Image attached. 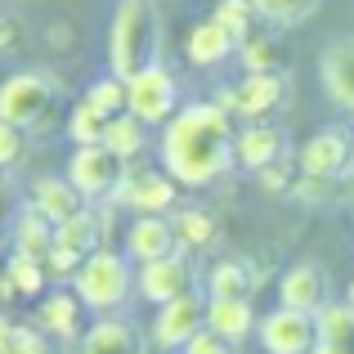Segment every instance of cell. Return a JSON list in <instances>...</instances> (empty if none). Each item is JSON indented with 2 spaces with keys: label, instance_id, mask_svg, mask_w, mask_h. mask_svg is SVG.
<instances>
[{
  "label": "cell",
  "instance_id": "obj_1",
  "mask_svg": "<svg viewBox=\"0 0 354 354\" xmlns=\"http://www.w3.org/2000/svg\"><path fill=\"white\" fill-rule=\"evenodd\" d=\"M234 126H229V108L225 104H189L184 113H175L166 121L162 135V162L189 189L220 180L234 157Z\"/></svg>",
  "mask_w": 354,
  "mask_h": 354
},
{
  "label": "cell",
  "instance_id": "obj_2",
  "mask_svg": "<svg viewBox=\"0 0 354 354\" xmlns=\"http://www.w3.org/2000/svg\"><path fill=\"white\" fill-rule=\"evenodd\" d=\"M157 45H162V18H157L153 0H121L113 27H108V63L117 77H139L157 63Z\"/></svg>",
  "mask_w": 354,
  "mask_h": 354
},
{
  "label": "cell",
  "instance_id": "obj_3",
  "mask_svg": "<svg viewBox=\"0 0 354 354\" xmlns=\"http://www.w3.org/2000/svg\"><path fill=\"white\" fill-rule=\"evenodd\" d=\"M68 180L81 189L86 202H104V198H121L126 189V157H117L108 144H81L68 162Z\"/></svg>",
  "mask_w": 354,
  "mask_h": 354
},
{
  "label": "cell",
  "instance_id": "obj_4",
  "mask_svg": "<svg viewBox=\"0 0 354 354\" xmlns=\"http://www.w3.org/2000/svg\"><path fill=\"white\" fill-rule=\"evenodd\" d=\"M77 296L90 305V310H117L130 296V265L117 256V251H90L77 269Z\"/></svg>",
  "mask_w": 354,
  "mask_h": 354
},
{
  "label": "cell",
  "instance_id": "obj_5",
  "mask_svg": "<svg viewBox=\"0 0 354 354\" xmlns=\"http://www.w3.org/2000/svg\"><path fill=\"white\" fill-rule=\"evenodd\" d=\"M54 108V81L45 72H18L0 86V121H14L23 130L45 126Z\"/></svg>",
  "mask_w": 354,
  "mask_h": 354
},
{
  "label": "cell",
  "instance_id": "obj_6",
  "mask_svg": "<svg viewBox=\"0 0 354 354\" xmlns=\"http://www.w3.org/2000/svg\"><path fill=\"white\" fill-rule=\"evenodd\" d=\"M287 99H292V81L283 72H247L229 95H220V104L229 113H242L247 121H269L287 108Z\"/></svg>",
  "mask_w": 354,
  "mask_h": 354
},
{
  "label": "cell",
  "instance_id": "obj_7",
  "mask_svg": "<svg viewBox=\"0 0 354 354\" xmlns=\"http://www.w3.org/2000/svg\"><path fill=\"white\" fill-rule=\"evenodd\" d=\"M130 99H126V113H135L139 121H148V126H157V121H171L175 117V104H180V90H175V77L166 68H148L139 72V77L126 81Z\"/></svg>",
  "mask_w": 354,
  "mask_h": 354
},
{
  "label": "cell",
  "instance_id": "obj_8",
  "mask_svg": "<svg viewBox=\"0 0 354 354\" xmlns=\"http://www.w3.org/2000/svg\"><path fill=\"white\" fill-rule=\"evenodd\" d=\"M207 310H211V301H202L198 292H184V296H175V301H166L162 314H157V323H153V341L162 350H184L207 328Z\"/></svg>",
  "mask_w": 354,
  "mask_h": 354
},
{
  "label": "cell",
  "instance_id": "obj_9",
  "mask_svg": "<svg viewBox=\"0 0 354 354\" xmlns=\"http://www.w3.org/2000/svg\"><path fill=\"white\" fill-rule=\"evenodd\" d=\"M260 346L269 354H310L319 346V319L305 310H274L260 323Z\"/></svg>",
  "mask_w": 354,
  "mask_h": 354
},
{
  "label": "cell",
  "instance_id": "obj_10",
  "mask_svg": "<svg viewBox=\"0 0 354 354\" xmlns=\"http://www.w3.org/2000/svg\"><path fill=\"white\" fill-rule=\"evenodd\" d=\"M139 292H144V301H175V296L193 292V265L184 251H171V256L162 260H148V265H139Z\"/></svg>",
  "mask_w": 354,
  "mask_h": 354
},
{
  "label": "cell",
  "instance_id": "obj_11",
  "mask_svg": "<svg viewBox=\"0 0 354 354\" xmlns=\"http://www.w3.org/2000/svg\"><path fill=\"white\" fill-rule=\"evenodd\" d=\"M354 162V144L346 130H319L310 144L301 148V171L305 175H323V180H341Z\"/></svg>",
  "mask_w": 354,
  "mask_h": 354
},
{
  "label": "cell",
  "instance_id": "obj_12",
  "mask_svg": "<svg viewBox=\"0 0 354 354\" xmlns=\"http://www.w3.org/2000/svg\"><path fill=\"white\" fill-rule=\"evenodd\" d=\"M180 251V238H175V220H162V216H139L126 234V256L148 265V260H162Z\"/></svg>",
  "mask_w": 354,
  "mask_h": 354
},
{
  "label": "cell",
  "instance_id": "obj_13",
  "mask_svg": "<svg viewBox=\"0 0 354 354\" xmlns=\"http://www.w3.org/2000/svg\"><path fill=\"white\" fill-rule=\"evenodd\" d=\"M175 189H180V180H175L171 171L130 175L126 189H121V202H130L139 216H162V211L175 207Z\"/></svg>",
  "mask_w": 354,
  "mask_h": 354
},
{
  "label": "cell",
  "instance_id": "obj_14",
  "mask_svg": "<svg viewBox=\"0 0 354 354\" xmlns=\"http://www.w3.org/2000/svg\"><path fill=\"white\" fill-rule=\"evenodd\" d=\"M234 157H238V166H247V171H265L269 162L287 157V139H283V130L269 126V121H251V126L234 139Z\"/></svg>",
  "mask_w": 354,
  "mask_h": 354
},
{
  "label": "cell",
  "instance_id": "obj_15",
  "mask_svg": "<svg viewBox=\"0 0 354 354\" xmlns=\"http://www.w3.org/2000/svg\"><path fill=\"white\" fill-rule=\"evenodd\" d=\"M278 296H283L287 310H305V314H319L328 305V278H323L319 265H296L283 274L278 283Z\"/></svg>",
  "mask_w": 354,
  "mask_h": 354
},
{
  "label": "cell",
  "instance_id": "obj_16",
  "mask_svg": "<svg viewBox=\"0 0 354 354\" xmlns=\"http://www.w3.org/2000/svg\"><path fill=\"white\" fill-rule=\"evenodd\" d=\"M323 90L337 99L346 113H354V36H341L328 54H323Z\"/></svg>",
  "mask_w": 354,
  "mask_h": 354
},
{
  "label": "cell",
  "instance_id": "obj_17",
  "mask_svg": "<svg viewBox=\"0 0 354 354\" xmlns=\"http://www.w3.org/2000/svg\"><path fill=\"white\" fill-rule=\"evenodd\" d=\"M32 207L41 211V216H50L54 225H63V220H72V216L86 211V198H81V189L72 180H54V175H45V180L32 184Z\"/></svg>",
  "mask_w": 354,
  "mask_h": 354
},
{
  "label": "cell",
  "instance_id": "obj_18",
  "mask_svg": "<svg viewBox=\"0 0 354 354\" xmlns=\"http://www.w3.org/2000/svg\"><path fill=\"white\" fill-rule=\"evenodd\" d=\"M319 346L314 354H354V305H323L319 314Z\"/></svg>",
  "mask_w": 354,
  "mask_h": 354
},
{
  "label": "cell",
  "instance_id": "obj_19",
  "mask_svg": "<svg viewBox=\"0 0 354 354\" xmlns=\"http://www.w3.org/2000/svg\"><path fill=\"white\" fill-rule=\"evenodd\" d=\"M234 36L225 32V23H220V18H207V23H198L189 32V45H184V50H189V63H198V68H216V63H225L229 54H234Z\"/></svg>",
  "mask_w": 354,
  "mask_h": 354
},
{
  "label": "cell",
  "instance_id": "obj_20",
  "mask_svg": "<svg viewBox=\"0 0 354 354\" xmlns=\"http://www.w3.org/2000/svg\"><path fill=\"white\" fill-rule=\"evenodd\" d=\"M81 354H144V341L126 319H99L81 341Z\"/></svg>",
  "mask_w": 354,
  "mask_h": 354
},
{
  "label": "cell",
  "instance_id": "obj_21",
  "mask_svg": "<svg viewBox=\"0 0 354 354\" xmlns=\"http://www.w3.org/2000/svg\"><path fill=\"white\" fill-rule=\"evenodd\" d=\"M81 296H72V292H50L41 301V328L45 332H54V337H77V328H81Z\"/></svg>",
  "mask_w": 354,
  "mask_h": 354
},
{
  "label": "cell",
  "instance_id": "obj_22",
  "mask_svg": "<svg viewBox=\"0 0 354 354\" xmlns=\"http://www.w3.org/2000/svg\"><path fill=\"white\" fill-rule=\"evenodd\" d=\"M207 328H216L220 337H229L238 346V341L251 337V328H256V314H251L247 301H211L207 310Z\"/></svg>",
  "mask_w": 354,
  "mask_h": 354
},
{
  "label": "cell",
  "instance_id": "obj_23",
  "mask_svg": "<svg viewBox=\"0 0 354 354\" xmlns=\"http://www.w3.org/2000/svg\"><path fill=\"white\" fill-rule=\"evenodd\" d=\"M220 234V225H216V216L211 211H202V207H184V211H175V238H180V251H202V247H211Z\"/></svg>",
  "mask_w": 354,
  "mask_h": 354
},
{
  "label": "cell",
  "instance_id": "obj_24",
  "mask_svg": "<svg viewBox=\"0 0 354 354\" xmlns=\"http://www.w3.org/2000/svg\"><path fill=\"white\" fill-rule=\"evenodd\" d=\"M251 287H256V274L242 260H220L211 269V301H247Z\"/></svg>",
  "mask_w": 354,
  "mask_h": 354
},
{
  "label": "cell",
  "instance_id": "obj_25",
  "mask_svg": "<svg viewBox=\"0 0 354 354\" xmlns=\"http://www.w3.org/2000/svg\"><path fill=\"white\" fill-rule=\"evenodd\" d=\"M104 144L113 148L117 157H139L144 153V144H148V121H139L135 113H117L113 121H108V135H104Z\"/></svg>",
  "mask_w": 354,
  "mask_h": 354
},
{
  "label": "cell",
  "instance_id": "obj_26",
  "mask_svg": "<svg viewBox=\"0 0 354 354\" xmlns=\"http://www.w3.org/2000/svg\"><path fill=\"white\" fill-rule=\"evenodd\" d=\"M54 242H59V225H54L50 216H41V211H27L23 220H18V251H27V256L45 260L54 251Z\"/></svg>",
  "mask_w": 354,
  "mask_h": 354
},
{
  "label": "cell",
  "instance_id": "obj_27",
  "mask_svg": "<svg viewBox=\"0 0 354 354\" xmlns=\"http://www.w3.org/2000/svg\"><path fill=\"white\" fill-rule=\"evenodd\" d=\"M108 117L104 108H95L90 99H81L77 108H72V117H68V135H72V144H104V135H108Z\"/></svg>",
  "mask_w": 354,
  "mask_h": 354
},
{
  "label": "cell",
  "instance_id": "obj_28",
  "mask_svg": "<svg viewBox=\"0 0 354 354\" xmlns=\"http://www.w3.org/2000/svg\"><path fill=\"white\" fill-rule=\"evenodd\" d=\"M99 220L90 216V211H81V216H72V220H63L59 225V242L54 247H68V251H77V256H90V251H99Z\"/></svg>",
  "mask_w": 354,
  "mask_h": 354
},
{
  "label": "cell",
  "instance_id": "obj_29",
  "mask_svg": "<svg viewBox=\"0 0 354 354\" xmlns=\"http://www.w3.org/2000/svg\"><path fill=\"white\" fill-rule=\"evenodd\" d=\"M211 18H220L225 23V32L234 36V41H251V27H256V0H216V14Z\"/></svg>",
  "mask_w": 354,
  "mask_h": 354
},
{
  "label": "cell",
  "instance_id": "obj_30",
  "mask_svg": "<svg viewBox=\"0 0 354 354\" xmlns=\"http://www.w3.org/2000/svg\"><path fill=\"white\" fill-rule=\"evenodd\" d=\"M319 5L323 0H256V14L278 27H292V23H305Z\"/></svg>",
  "mask_w": 354,
  "mask_h": 354
},
{
  "label": "cell",
  "instance_id": "obj_31",
  "mask_svg": "<svg viewBox=\"0 0 354 354\" xmlns=\"http://www.w3.org/2000/svg\"><path fill=\"white\" fill-rule=\"evenodd\" d=\"M5 274L14 278V287H18V296H36L41 292V283H45V260H36V256H27V251H18L14 260L5 265Z\"/></svg>",
  "mask_w": 354,
  "mask_h": 354
},
{
  "label": "cell",
  "instance_id": "obj_32",
  "mask_svg": "<svg viewBox=\"0 0 354 354\" xmlns=\"http://www.w3.org/2000/svg\"><path fill=\"white\" fill-rule=\"evenodd\" d=\"M90 104L95 108H104L108 117H117V113H126V99H130V90H126V77H104V81H95V86H90Z\"/></svg>",
  "mask_w": 354,
  "mask_h": 354
},
{
  "label": "cell",
  "instance_id": "obj_33",
  "mask_svg": "<svg viewBox=\"0 0 354 354\" xmlns=\"http://www.w3.org/2000/svg\"><path fill=\"white\" fill-rule=\"evenodd\" d=\"M242 63H247V72H278V50L274 41H242Z\"/></svg>",
  "mask_w": 354,
  "mask_h": 354
},
{
  "label": "cell",
  "instance_id": "obj_34",
  "mask_svg": "<svg viewBox=\"0 0 354 354\" xmlns=\"http://www.w3.org/2000/svg\"><path fill=\"white\" fill-rule=\"evenodd\" d=\"M23 148H27V130L14 126V121H0V166L23 162Z\"/></svg>",
  "mask_w": 354,
  "mask_h": 354
},
{
  "label": "cell",
  "instance_id": "obj_35",
  "mask_svg": "<svg viewBox=\"0 0 354 354\" xmlns=\"http://www.w3.org/2000/svg\"><path fill=\"white\" fill-rule=\"evenodd\" d=\"M256 180L265 184L269 193L296 189V180H292V162H287V157H278V162H269V166H265V171H256Z\"/></svg>",
  "mask_w": 354,
  "mask_h": 354
},
{
  "label": "cell",
  "instance_id": "obj_36",
  "mask_svg": "<svg viewBox=\"0 0 354 354\" xmlns=\"http://www.w3.org/2000/svg\"><path fill=\"white\" fill-rule=\"evenodd\" d=\"M229 346H234V341L220 337L216 328H202L198 337H193L189 346H184V354H229Z\"/></svg>",
  "mask_w": 354,
  "mask_h": 354
},
{
  "label": "cell",
  "instance_id": "obj_37",
  "mask_svg": "<svg viewBox=\"0 0 354 354\" xmlns=\"http://www.w3.org/2000/svg\"><path fill=\"white\" fill-rule=\"evenodd\" d=\"M81 260H86V256H77V251H68V247H54L50 256H45V269H50L54 278H68V274L81 269Z\"/></svg>",
  "mask_w": 354,
  "mask_h": 354
},
{
  "label": "cell",
  "instance_id": "obj_38",
  "mask_svg": "<svg viewBox=\"0 0 354 354\" xmlns=\"http://www.w3.org/2000/svg\"><path fill=\"white\" fill-rule=\"evenodd\" d=\"M18 50H23V23L0 14V54H18Z\"/></svg>",
  "mask_w": 354,
  "mask_h": 354
},
{
  "label": "cell",
  "instance_id": "obj_39",
  "mask_svg": "<svg viewBox=\"0 0 354 354\" xmlns=\"http://www.w3.org/2000/svg\"><path fill=\"white\" fill-rule=\"evenodd\" d=\"M9 346H14V328H5V323H0V354H9Z\"/></svg>",
  "mask_w": 354,
  "mask_h": 354
},
{
  "label": "cell",
  "instance_id": "obj_40",
  "mask_svg": "<svg viewBox=\"0 0 354 354\" xmlns=\"http://www.w3.org/2000/svg\"><path fill=\"white\" fill-rule=\"evenodd\" d=\"M350 305H354V283H350Z\"/></svg>",
  "mask_w": 354,
  "mask_h": 354
},
{
  "label": "cell",
  "instance_id": "obj_41",
  "mask_svg": "<svg viewBox=\"0 0 354 354\" xmlns=\"http://www.w3.org/2000/svg\"><path fill=\"white\" fill-rule=\"evenodd\" d=\"M9 354H18V350H9Z\"/></svg>",
  "mask_w": 354,
  "mask_h": 354
}]
</instances>
